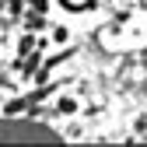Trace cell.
Returning a JSON list of instances; mask_svg holds the SVG:
<instances>
[{
  "mask_svg": "<svg viewBox=\"0 0 147 147\" xmlns=\"http://www.w3.org/2000/svg\"><path fill=\"white\" fill-rule=\"evenodd\" d=\"M0 140H60L49 123L25 119V116H0Z\"/></svg>",
  "mask_w": 147,
  "mask_h": 147,
  "instance_id": "obj_1",
  "label": "cell"
}]
</instances>
